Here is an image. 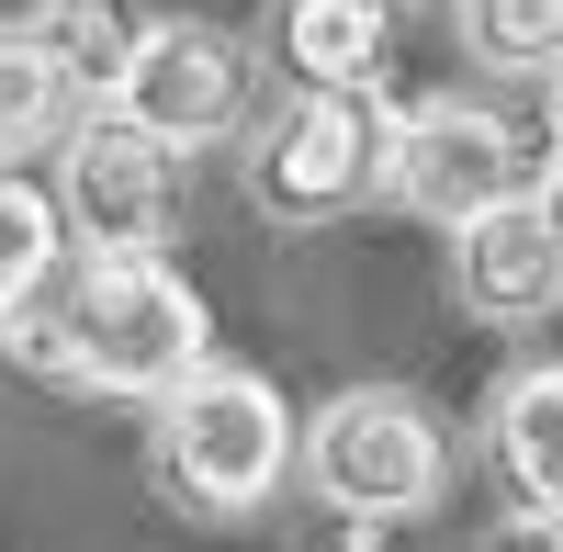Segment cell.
Wrapping results in <instances>:
<instances>
[{"instance_id":"cell-1","label":"cell","mask_w":563,"mask_h":552,"mask_svg":"<svg viewBox=\"0 0 563 552\" xmlns=\"http://www.w3.org/2000/svg\"><path fill=\"white\" fill-rule=\"evenodd\" d=\"M57 294H68V384L169 406L192 373H214V316L169 260H79Z\"/></svg>"},{"instance_id":"cell-2","label":"cell","mask_w":563,"mask_h":552,"mask_svg":"<svg viewBox=\"0 0 563 552\" xmlns=\"http://www.w3.org/2000/svg\"><path fill=\"white\" fill-rule=\"evenodd\" d=\"M294 463L327 496V519H350V530H406V519H429L451 496V440L406 384L327 395L305 418V440H294Z\"/></svg>"},{"instance_id":"cell-3","label":"cell","mask_w":563,"mask_h":552,"mask_svg":"<svg viewBox=\"0 0 563 552\" xmlns=\"http://www.w3.org/2000/svg\"><path fill=\"white\" fill-rule=\"evenodd\" d=\"M294 406H282L260 373H238V361H214V373H192L169 406H158V496L192 519H249L282 496V474H294Z\"/></svg>"},{"instance_id":"cell-4","label":"cell","mask_w":563,"mask_h":552,"mask_svg":"<svg viewBox=\"0 0 563 552\" xmlns=\"http://www.w3.org/2000/svg\"><path fill=\"white\" fill-rule=\"evenodd\" d=\"M395 158V113L384 90H282V102L249 124V203L271 225H339L384 192Z\"/></svg>"},{"instance_id":"cell-5","label":"cell","mask_w":563,"mask_h":552,"mask_svg":"<svg viewBox=\"0 0 563 552\" xmlns=\"http://www.w3.org/2000/svg\"><path fill=\"white\" fill-rule=\"evenodd\" d=\"M57 225L79 260H158L169 238V147H147L113 102L57 135Z\"/></svg>"},{"instance_id":"cell-6","label":"cell","mask_w":563,"mask_h":552,"mask_svg":"<svg viewBox=\"0 0 563 552\" xmlns=\"http://www.w3.org/2000/svg\"><path fill=\"white\" fill-rule=\"evenodd\" d=\"M384 192H395L406 214H429L440 238H462L474 214L519 203L530 169H519V135H507L496 113H474V102H417V113H395Z\"/></svg>"},{"instance_id":"cell-7","label":"cell","mask_w":563,"mask_h":552,"mask_svg":"<svg viewBox=\"0 0 563 552\" xmlns=\"http://www.w3.org/2000/svg\"><path fill=\"white\" fill-rule=\"evenodd\" d=\"M113 113L147 135V147H169V158L180 147H214V135L249 124V45L225 34V23H158L147 57L124 68Z\"/></svg>"},{"instance_id":"cell-8","label":"cell","mask_w":563,"mask_h":552,"mask_svg":"<svg viewBox=\"0 0 563 552\" xmlns=\"http://www.w3.org/2000/svg\"><path fill=\"white\" fill-rule=\"evenodd\" d=\"M451 294H462V316H485V328H541V316L563 305V249L530 214V192L474 214L451 238Z\"/></svg>"},{"instance_id":"cell-9","label":"cell","mask_w":563,"mask_h":552,"mask_svg":"<svg viewBox=\"0 0 563 552\" xmlns=\"http://www.w3.org/2000/svg\"><path fill=\"white\" fill-rule=\"evenodd\" d=\"M271 45H282V79L294 90H384V57H395V12L384 0H282V23H271Z\"/></svg>"},{"instance_id":"cell-10","label":"cell","mask_w":563,"mask_h":552,"mask_svg":"<svg viewBox=\"0 0 563 552\" xmlns=\"http://www.w3.org/2000/svg\"><path fill=\"white\" fill-rule=\"evenodd\" d=\"M23 34L45 45V57H57L68 102H79V113H102L113 90H124V68L147 57L158 12H147V0H34V12H23Z\"/></svg>"},{"instance_id":"cell-11","label":"cell","mask_w":563,"mask_h":552,"mask_svg":"<svg viewBox=\"0 0 563 552\" xmlns=\"http://www.w3.org/2000/svg\"><path fill=\"white\" fill-rule=\"evenodd\" d=\"M496 463L519 485V508L563 519V361H541L496 395Z\"/></svg>"},{"instance_id":"cell-12","label":"cell","mask_w":563,"mask_h":552,"mask_svg":"<svg viewBox=\"0 0 563 552\" xmlns=\"http://www.w3.org/2000/svg\"><path fill=\"white\" fill-rule=\"evenodd\" d=\"M68 124H79V102H68L57 57H45L23 23H0V169H23L34 147H57Z\"/></svg>"},{"instance_id":"cell-13","label":"cell","mask_w":563,"mask_h":552,"mask_svg":"<svg viewBox=\"0 0 563 552\" xmlns=\"http://www.w3.org/2000/svg\"><path fill=\"white\" fill-rule=\"evenodd\" d=\"M57 249H68V225H57V192H34L23 169H0V328L57 283Z\"/></svg>"},{"instance_id":"cell-14","label":"cell","mask_w":563,"mask_h":552,"mask_svg":"<svg viewBox=\"0 0 563 552\" xmlns=\"http://www.w3.org/2000/svg\"><path fill=\"white\" fill-rule=\"evenodd\" d=\"M462 45L507 79H552L563 68V0H462Z\"/></svg>"},{"instance_id":"cell-15","label":"cell","mask_w":563,"mask_h":552,"mask_svg":"<svg viewBox=\"0 0 563 552\" xmlns=\"http://www.w3.org/2000/svg\"><path fill=\"white\" fill-rule=\"evenodd\" d=\"M485 552H563V519H541V508H519L507 530H485Z\"/></svg>"},{"instance_id":"cell-16","label":"cell","mask_w":563,"mask_h":552,"mask_svg":"<svg viewBox=\"0 0 563 552\" xmlns=\"http://www.w3.org/2000/svg\"><path fill=\"white\" fill-rule=\"evenodd\" d=\"M530 214L552 225V249H563V147H552V158H541V180H530Z\"/></svg>"},{"instance_id":"cell-17","label":"cell","mask_w":563,"mask_h":552,"mask_svg":"<svg viewBox=\"0 0 563 552\" xmlns=\"http://www.w3.org/2000/svg\"><path fill=\"white\" fill-rule=\"evenodd\" d=\"M552 147H563V68H552Z\"/></svg>"},{"instance_id":"cell-18","label":"cell","mask_w":563,"mask_h":552,"mask_svg":"<svg viewBox=\"0 0 563 552\" xmlns=\"http://www.w3.org/2000/svg\"><path fill=\"white\" fill-rule=\"evenodd\" d=\"M384 12H395V0H384Z\"/></svg>"}]
</instances>
